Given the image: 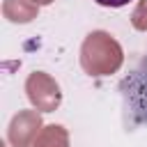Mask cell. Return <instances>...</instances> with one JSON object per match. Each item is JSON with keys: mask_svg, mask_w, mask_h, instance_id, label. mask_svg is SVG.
<instances>
[{"mask_svg": "<svg viewBox=\"0 0 147 147\" xmlns=\"http://www.w3.org/2000/svg\"><path fill=\"white\" fill-rule=\"evenodd\" d=\"M25 94H28L30 103L39 113H53L60 106V101H62L60 85L55 83V78H51L44 71H34V74L28 76V80H25Z\"/></svg>", "mask_w": 147, "mask_h": 147, "instance_id": "3", "label": "cell"}, {"mask_svg": "<svg viewBox=\"0 0 147 147\" xmlns=\"http://www.w3.org/2000/svg\"><path fill=\"white\" fill-rule=\"evenodd\" d=\"M131 23H133V28L140 30V32L147 30V0H140V2L136 5L133 14H131Z\"/></svg>", "mask_w": 147, "mask_h": 147, "instance_id": "7", "label": "cell"}, {"mask_svg": "<svg viewBox=\"0 0 147 147\" xmlns=\"http://www.w3.org/2000/svg\"><path fill=\"white\" fill-rule=\"evenodd\" d=\"M0 147H5V145H0Z\"/></svg>", "mask_w": 147, "mask_h": 147, "instance_id": "10", "label": "cell"}, {"mask_svg": "<svg viewBox=\"0 0 147 147\" xmlns=\"http://www.w3.org/2000/svg\"><path fill=\"white\" fill-rule=\"evenodd\" d=\"M32 2H37V5H48V2H53V0H32Z\"/></svg>", "mask_w": 147, "mask_h": 147, "instance_id": "9", "label": "cell"}, {"mask_svg": "<svg viewBox=\"0 0 147 147\" xmlns=\"http://www.w3.org/2000/svg\"><path fill=\"white\" fill-rule=\"evenodd\" d=\"M32 147H69V133L60 124H48L39 131Z\"/></svg>", "mask_w": 147, "mask_h": 147, "instance_id": "6", "label": "cell"}, {"mask_svg": "<svg viewBox=\"0 0 147 147\" xmlns=\"http://www.w3.org/2000/svg\"><path fill=\"white\" fill-rule=\"evenodd\" d=\"M126 108V119L131 126L147 122V55L119 85Z\"/></svg>", "mask_w": 147, "mask_h": 147, "instance_id": "2", "label": "cell"}, {"mask_svg": "<svg viewBox=\"0 0 147 147\" xmlns=\"http://www.w3.org/2000/svg\"><path fill=\"white\" fill-rule=\"evenodd\" d=\"M124 62V51L113 39V34L103 30H94L85 37L80 46V67L87 76H110L115 74Z\"/></svg>", "mask_w": 147, "mask_h": 147, "instance_id": "1", "label": "cell"}, {"mask_svg": "<svg viewBox=\"0 0 147 147\" xmlns=\"http://www.w3.org/2000/svg\"><path fill=\"white\" fill-rule=\"evenodd\" d=\"M37 11H39V5L32 0H5L2 5V14L11 23H28L37 16Z\"/></svg>", "mask_w": 147, "mask_h": 147, "instance_id": "5", "label": "cell"}, {"mask_svg": "<svg viewBox=\"0 0 147 147\" xmlns=\"http://www.w3.org/2000/svg\"><path fill=\"white\" fill-rule=\"evenodd\" d=\"M41 129L44 126H41L39 110H18L9 122L7 136H9V142L14 147H28L34 142V138L39 136Z\"/></svg>", "mask_w": 147, "mask_h": 147, "instance_id": "4", "label": "cell"}, {"mask_svg": "<svg viewBox=\"0 0 147 147\" xmlns=\"http://www.w3.org/2000/svg\"><path fill=\"white\" fill-rule=\"evenodd\" d=\"M96 5H101V7H122V5H126L129 0H94Z\"/></svg>", "mask_w": 147, "mask_h": 147, "instance_id": "8", "label": "cell"}]
</instances>
